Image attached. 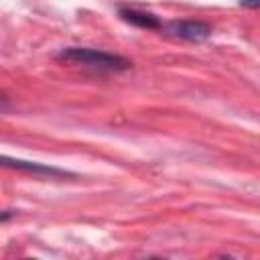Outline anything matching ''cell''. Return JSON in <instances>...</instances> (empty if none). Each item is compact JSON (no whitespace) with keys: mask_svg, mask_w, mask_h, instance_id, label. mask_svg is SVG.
<instances>
[{"mask_svg":"<svg viewBox=\"0 0 260 260\" xmlns=\"http://www.w3.org/2000/svg\"><path fill=\"white\" fill-rule=\"evenodd\" d=\"M0 167L20 169V171H26V173H32V175H51V177H67L69 175L67 171H61V169H55V167H49V165H43V162L10 158V156H4V154H0Z\"/></svg>","mask_w":260,"mask_h":260,"instance_id":"obj_3","label":"cell"},{"mask_svg":"<svg viewBox=\"0 0 260 260\" xmlns=\"http://www.w3.org/2000/svg\"><path fill=\"white\" fill-rule=\"evenodd\" d=\"M8 217H10V213H0V221L2 219H8Z\"/></svg>","mask_w":260,"mask_h":260,"instance_id":"obj_6","label":"cell"},{"mask_svg":"<svg viewBox=\"0 0 260 260\" xmlns=\"http://www.w3.org/2000/svg\"><path fill=\"white\" fill-rule=\"evenodd\" d=\"M171 35L187 41H203L211 35V26L201 20H173L165 26Z\"/></svg>","mask_w":260,"mask_h":260,"instance_id":"obj_2","label":"cell"},{"mask_svg":"<svg viewBox=\"0 0 260 260\" xmlns=\"http://www.w3.org/2000/svg\"><path fill=\"white\" fill-rule=\"evenodd\" d=\"M61 61L69 63H79L85 67H95V69H128L132 63L120 55L98 51V49H87V47H69L59 53Z\"/></svg>","mask_w":260,"mask_h":260,"instance_id":"obj_1","label":"cell"},{"mask_svg":"<svg viewBox=\"0 0 260 260\" xmlns=\"http://www.w3.org/2000/svg\"><path fill=\"white\" fill-rule=\"evenodd\" d=\"M258 0H242V6H248V8H258Z\"/></svg>","mask_w":260,"mask_h":260,"instance_id":"obj_5","label":"cell"},{"mask_svg":"<svg viewBox=\"0 0 260 260\" xmlns=\"http://www.w3.org/2000/svg\"><path fill=\"white\" fill-rule=\"evenodd\" d=\"M120 16L134 24V26H140V28H160V20L150 14V12H140V10H130V8H122L120 10Z\"/></svg>","mask_w":260,"mask_h":260,"instance_id":"obj_4","label":"cell"}]
</instances>
